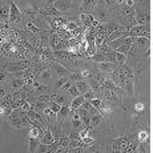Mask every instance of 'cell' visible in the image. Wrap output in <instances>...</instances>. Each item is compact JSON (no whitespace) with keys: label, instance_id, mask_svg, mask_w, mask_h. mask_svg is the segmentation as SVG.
Masks as SVG:
<instances>
[{"label":"cell","instance_id":"6da1fadb","mask_svg":"<svg viewBox=\"0 0 153 153\" xmlns=\"http://www.w3.org/2000/svg\"><path fill=\"white\" fill-rule=\"evenodd\" d=\"M91 13H92L93 17H95L96 20H99L101 24H105V23L109 22L112 17H113L112 10L108 7V5H105L104 3H97L96 7L91 11Z\"/></svg>","mask_w":153,"mask_h":153},{"label":"cell","instance_id":"7a4b0ae2","mask_svg":"<svg viewBox=\"0 0 153 153\" xmlns=\"http://www.w3.org/2000/svg\"><path fill=\"white\" fill-rule=\"evenodd\" d=\"M134 20L137 24L149 25L151 13H149L148 8H134Z\"/></svg>","mask_w":153,"mask_h":153},{"label":"cell","instance_id":"3957f363","mask_svg":"<svg viewBox=\"0 0 153 153\" xmlns=\"http://www.w3.org/2000/svg\"><path fill=\"white\" fill-rule=\"evenodd\" d=\"M32 67V64L29 63L28 60L25 59H22L20 61H16V63H11L8 65H5V69L8 72H12V73H17V72H23V71H27Z\"/></svg>","mask_w":153,"mask_h":153},{"label":"cell","instance_id":"277c9868","mask_svg":"<svg viewBox=\"0 0 153 153\" xmlns=\"http://www.w3.org/2000/svg\"><path fill=\"white\" fill-rule=\"evenodd\" d=\"M10 1V0H8ZM23 13L20 11V8L15 4L13 1H10V24L11 25H17L22 22Z\"/></svg>","mask_w":153,"mask_h":153},{"label":"cell","instance_id":"5b68a950","mask_svg":"<svg viewBox=\"0 0 153 153\" xmlns=\"http://www.w3.org/2000/svg\"><path fill=\"white\" fill-rule=\"evenodd\" d=\"M100 93H101V96H102V100H105V101H108V102H116V104L119 102V104L121 105V97L123 96L120 95V93H117L116 91L107 89V88H101Z\"/></svg>","mask_w":153,"mask_h":153},{"label":"cell","instance_id":"8992f818","mask_svg":"<svg viewBox=\"0 0 153 153\" xmlns=\"http://www.w3.org/2000/svg\"><path fill=\"white\" fill-rule=\"evenodd\" d=\"M69 114H71V108H69V105H68V104L61 105L60 111L56 113V124L60 125V126H63L64 123L67 121V119L69 117Z\"/></svg>","mask_w":153,"mask_h":153},{"label":"cell","instance_id":"52a82bcc","mask_svg":"<svg viewBox=\"0 0 153 153\" xmlns=\"http://www.w3.org/2000/svg\"><path fill=\"white\" fill-rule=\"evenodd\" d=\"M51 69H52V73L56 76V79L59 77H64V76H68L71 71L64 67L63 64L57 63V61H51Z\"/></svg>","mask_w":153,"mask_h":153},{"label":"cell","instance_id":"ba28073f","mask_svg":"<svg viewBox=\"0 0 153 153\" xmlns=\"http://www.w3.org/2000/svg\"><path fill=\"white\" fill-rule=\"evenodd\" d=\"M92 64L96 71H100V72L104 73H112L119 65L117 63H111V61H101V63H92Z\"/></svg>","mask_w":153,"mask_h":153},{"label":"cell","instance_id":"9c48e42d","mask_svg":"<svg viewBox=\"0 0 153 153\" xmlns=\"http://www.w3.org/2000/svg\"><path fill=\"white\" fill-rule=\"evenodd\" d=\"M53 7L59 12H61V15H68L72 10V0H55Z\"/></svg>","mask_w":153,"mask_h":153},{"label":"cell","instance_id":"30bf717a","mask_svg":"<svg viewBox=\"0 0 153 153\" xmlns=\"http://www.w3.org/2000/svg\"><path fill=\"white\" fill-rule=\"evenodd\" d=\"M128 143H129V137H126V136L117 137V139L113 140V143H112V151L113 152H125L126 146H128Z\"/></svg>","mask_w":153,"mask_h":153},{"label":"cell","instance_id":"8fae6325","mask_svg":"<svg viewBox=\"0 0 153 153\" xmlns=\"http://www.w3.org/2000/svg\"><path fill=\"white\" fill-rule=\"evenodd\" d=\"M36 79H37V80H39L42 84H45V85L51 84L52 80H53V73H52V69L49 68V67H47V68L44 69Z\"/></svg>","mask_w":153,"mask_h":153},{"label":"cell","instance_id":"7c38bea8","mask_svg":"<svg viewBox=\"0 0 153 153\" xmlns=\"http://www.w3.org/2000/svg\"><path fill=\"white\" fill-rule=\"evenodd\" d=\"M0 23L10 24V3L0 4Z\"/></svg>","mask_w":153,"mask_h":153},{"label":"cell","instance_id":"4fadbf2b","mask_svg":"<svg viewBox=\"0 0 153 153\" xmlns=\"http://www.w3.org/2000/svg\"><path fill=\"white\" fill-rule=\"evenodd\" d=\"M93 15L91 12H81L79 13V25L80 27H89L93 22Z\"/></svg>","mask_w":153,"mask_h":153},{"label":"cell","instance_id":"5bb4252c","mask_svg":"<svg viewBox=\"0 0 153 153\" xmlns=\"http://www.w3.org/2000/svg\"><path fill=\"white\" fill-rule=\"evenodd\" d=\"M97 111H99V113L101 114L102 117H109L112 114V112H113V107H112L108 101L102 100L101 104H100V107L97 108Z\"/></svg>","mask_w":153,"mask_h":153},{"label":"cell","instance_id":"9a60e30c","mask_svg":"<svg viewBox=\"0 0 153 153\" xmlns=\"http://www.w3.org/2000/svg\"><path fill=\"white\" fill-rule=\"evenodd\" d=\"M133 44L139 47L141 51H145L148 47H151V39L143 37V36H136V37H133Z\"/></svg>","mask_w":153,"mask_h":153},{"label":"cell","instance_id":"2e32d148","mask_svg":"<svg viewBox=\"0 0 153 153\" xmlns=\"http://www.w3.org/2000/svg\"><path fill=\"white\" fill-rule=\"evenodd\" d=\"M97 4V0H81V4L79 7V11L81 12H91Z\"/></svg>","mask_w":153,"mask_h":153},{"label":"cell","instance_id":"e0dca14e","mask_svg":"<svg viewBox=\"0 0 153 153\" xmlns=\"http://www.w3.org/2000/svg\"><path fill=\"white\" fill-rule=\"evenodd\" d=\"M132 43H133V37H124V40H123L121 45H120L119 48L116 49V51L120 52V53L128 55L129 49H131V47H132Z\"/></svg>","mask_w":153,"mask_h":153},{"label":"cell","instance_id":"ac0fdd59","mask_svg":"<svg viewBox=\"0 0 153 153\" xmlns=\"http://www.w3.org/2000/svg\"><path fill=\"white\" fill-rule=\"evenodd\" d=\"M8 123H10L11 128L16 129V131H22L23 129V124H22V119L16 114H10L8 116Z\"/></svg>","mask_w":153,"mask_h":153},{"label":"cell","instance_id":"d6986e66","mask_svg":"<svg viewBox=\"0 0 153 153\" xmlns=\"http://www.w3.org/2000/svg\"><path fill=\"white\" fill-rule=\"evenodd\" d=\"M24 85H25L24 79L23 77H15V79L11 80V83H10V89L11 91H19V89H22Z\"/></svg>","mask_w":153,"mask_h":153},{"label":"cell","instance_id":"ffe728a7","mask_svg":"<svg viewBox=\"0 0 153 153\" xmlns=\"http://www.w3.org/2000/svg\"><path fill=\"white\" fill-rule=\"evenodd\" d=\"M85 101V99H84V96L83 95H79V96H76V97H73V100L69 102V108H71V111H76V109H79V108L81 107V104Z\"/></svg>","mask_w":153,"mask_h":153},{"label":"cell","instance_id":"44dd1931","mask_svg":"<svg viewBox=\"0 0 153 153\" xmlns=\"http://www.w3.org/2000/svg\"><path fill=\"white\" fill-rule=\"evenodd\" d=\"M45 131L36 128V126H29V132H28V139H40L44 134Z\"/></svg>","mask_w":153,"mask_h":153},{"label":"cell","instance_id":"7402d4cb","mask_svg":"<svg viewBox=\"0 0 153 153\" xmlns=\"http://www.w3.org/2000/svg\"><path fill=\"white\" fill-rule=\"evenodd\" d=\"M136 139L140 144H146L149 141V132L146 129H141V131L137 132Z\"/></svg>","mask_w":153,"mask_h":153},{"label":"cell","instance_id":"603a6c76","mask_svg":"<svg viewBox=\"0 0 153 153\" xmlns=\"http://www.w3.org/2000/svg\"><path fill=\"white\" fill-rule=\"evenodd\" d=\"M52 101L57 102V104H60V105H64V104L69 105V101H68V99H67V96L61 95V93H53V95H52Z\"/></svg>","mask_w":153,"mask_h":153},{"label":"cell","instance_id":"cb8c5ba5","mask_svg":"<svg viewBox=\"0 0 153 153\" xmlns=\"http://www.w3.org/2000/svg\"><path fill=\"white\" fill-rule=\"evenodd\" d=\"M80 108H83V109H85L88 112V113L92 116V114H96V113H99V111H97V108H95L92 104L89 102V100H85V101L81 104V107Z\"/></svg>","mask_w":153,"mask_h":153},{"label":"cell","instance_id":"d4e9b609","mask_svg":"<svg viewBox=\"0 0 153 153\" xmlns=\"http://www.w3.org/2000/svg\"><path fill=\"white\" fill-rule=\"evenodd\" d=\"M75 85L77 87L80 95H83L84 92H87L88 89H91V87H89V84H88L87 80H79V81H76V83H75Z\"/></svg>","mask_w":153,"mask_h":153},{"label":"cell","instance_id":"484cf974","mask_svg":"<svg viewBox=\"0 0 153 153\" xmlns=\"http://www.w3.org/2000/svg\"><path fill=\"white\" fill-rule=\"evenodd\" d=\"M40 143H43V144H52L53 143V136H52V133H51V131L49 129H47L45 132H44V134L42 137H40Z\"/></svg>","mask_w":153,"mask_h":153},{"label":"cell","instance_id":"4316f807","mask_svg":"<svg viewBox=\"0 0 153 153\" xmlns=\"http://www.w3.org/2000/svg\"><path fill=\"white\" fill-rule=\"evenodd\" d=\"M25 28H27V31L32 32V33H40V32L45 31V29H42L40 27H37V25L35 24V23H32V22H27V23H25Z\"/></svg>","mask_w":153,"mask_h":153},{"label":"cell","instance_id":"83f0119b","mask_svg":"<svg viewBox=\"0 0 153 153\" xmlns=\"http://www.w3.org/2000/svg\"><path fill=\"white\" fill-rule=\"evenodd\" d=\"M79 72H80L83 80H88V79L93 77V75H95V71L91 68H81V69H79Z\"/></svg>","mask_w":153,"mask_h":153},{"label":"cell","instance_id":"f1b7e54d","mask_svg":"<svg viewBox=\"0 0 153 153\" xmlns=\"http://www.w3.org/2000/svg\"><path fill=\"white\" fill-rule=\"evenodd\" d=\"M102 121V116L100 113H96V114H92L91 116V128H96L101 124Z\"/></svg>","mask_w":153,"mask_h":153},{"label":"cell","instance_id":"f546056e","mask_svg":"<svg viewBox=\"0 0 153 153\" xmlns=\"http://www.w3.org/2000/svg\"><path fill=\"white\" fill-rule=\"evenodd\" d=\"M71 126H72V129H76V131H81V129L87 128L80 119H72V121H71Z\"/></svg>","mask_w":153,"mask_h":153},{"label":"cell","instance_id":"4dcf8cb0","mask_svg":"<svg viewBox=\"0 0 153 153\" xmlns=\"http://www.w3.org/2000/svg\"><path fill=\"white\" fill-rule=\"evenodd\" d=\"M114 57H116V63L119 64H125L126 61H128V57H126V55L124 53H120V52H117V51H114Z\"/></svg>","mask_w":153,"mask_h":153},{"label":"cell","instance_id":"1f68e13d","mask_svg":"<svg viewBox=\"0 0 153 153\" xmlns=\"http://www.w3.org/2000/svg\"><path fill=\"white\" fill-rule=\"evenodd\" d=\"M36 152H39V153H47V152H49V153H51V144L39 143V145H37V148H36Z\"/></svg>","mask_w":153,"mask_h":153},{"label":"cell","instance_id":"d6a6232c","mask_svg":"<svg viewBox=\"0 0 153 153\" xmlns=\"http://www.w3.org/2000/svg\"><path fill=\"white\" fill-rule=\"evenodd\" d=\"M123 40H124V37H120V39H116V40H112V42H108L107 44L109 45L111 49H113V51H116L117 48H119L120 45H121Z\"/></svg>","mask_w":153,"mask_h":153},{"label":"cell","instance_id":"836d02e7","mask_svg":"<svg viewBox=\"0 0 153 153\" xmlns=\"http://www.w3.org/2000/svg\"><path fill=\"white\" fill-rule=\"evenodd\" d=\"M123 3H124V0H104V4L108 5L111 10H113L114 7H117V5L123 4Z\"/></svg>","mask_w":153,"mask_h":153},{"label":"cell","instance_id":"e575fe53","mask_svg":"<svg viewBox=\"0 0 153 153\" xmlns=\"http://www.w3.org/2000/svg\"><path fill=\"white\" fill-rule=\"evenodd\" d=\"M40 140L39 139H29V144H28V151L29 152H36V148L39 145Z\"/></svg>","mask_w":153,"mask_h":153},{"label":"cell","instance_id":"d590c367","mask_svg":"<svg viewBox=\"0 0 153 153\" xmlns=\"http://www.w3.org/2000/svg\"><path fill=\"white\" fill-rule=\"evenodd\" d=\"M105 39H107V35H104V33H96V36H95V45L97 47V45H100V44L105 43Z\"/></svg>","mask_w":153,"mask_h":153},{"label":"cell","instance_id":"8d00e7d4","mask_svg":"<svg viewBox=\"0 0 153 153\" xmlns=\"http://www.w3.org/2000/svg\"><path fill=\"white\" fill-rule=\"evenodd\" d=\"M67 80H68V76H64V77H59V79H56V80H55V88H56V89H60L61 85L65 83Z\"/></svg>","mask_w":153,"mask_h":153},{"label":"cell","instance_id":"74e56055","mask_svg":"<svg viewBox=\"0 0 153 153\" xmlns=\"http://www.w3.org/2000/svg\"><path fill=\"white\" fill-rule=\"evenodd\" d=\"M67 136L69 137V140H80L79 131H76V129H72V131H69L68 133H67Z\"/></svg>","mask_w":153,"mask_h":153},{"label":"cell","instance_id":"f35d334b","mask_svg":"<svg viewBox=\"0 0 153 153\" xmlns=\"http://www.w3.org/2000/svg\"><path fill=\"white\" fill-rule=\"evenodd\" d=\"M83 96H84V99H85V100H92V99L97 97L96 92H95V91H92V89H88L87 92H84V93H83Z\"/></svg>","mask_w":153,"mask_h":153},{"label":"cell","instance_id":"ab89813d","mask_svg":"<svg viewBox=\"0 0 153 153\" xmlns=\"http://www.w3.org/2000/svg\"><path fill=\"white\" fill-rule=\"evenodd\" d=\"M20 119H22L23 128H29V126H31V119H29L28 114H24V116H22Z\"/></svg>","mask_w":153,"mask_h":153},{"label":"cell","instance_id":"60d3db41","mask_svg":"<svg viewBox=\"0 0 153 153\" xmlns=\"http://www.w3.org/2000/svg\"><path fill=\"white\" fill-rule=\"evenodd\" d=\"M68 92H69V95L72 96V97H76V96L80 95V92H79V89H77V87L75 85V83L71 85V88L68 89Z\"/></svg>","mask_w":153,"mask_h":153},{"label":"cell","instance_id":"b9f144b4","mask_svg":"<svg viewBox=\"0 0 153 153\" xmlns=\"http://www.w3.org/2000/svg\"><path fill=\"white\" fill-rule=\"evenodd\" d=\"M48 107L52 109V112H55V113H57V112L60 111L61 105H60V104H57V102H55V101H49V102H48Z\"/></svg>","mask_w":153,"mask_h":153},{"label":"cell","instance_id":"7bdbcfd3","mask_svg":"<svg viewBox=\"0 0 153 153\" xmlns=\"http://www.w3.org/2000/svg\"><path fill=\"white\" fill-rule=\"evenodd\" d=\"M83 143L85 144V149H87V146L88 145H91V144H93L96 141V139H93V137H91V136H85V137H83Z\"/></svg>","mask_w":153,"mask_h":153},{"label":"cell","instance_id":"ee69618b","mask_svg":"<svg viewBox=\"0 0 153 153\" xmlns=\"http://www.w3.org/2000/svg\"><path fill=\"white\" fill-rule=\"evenodd\" d=\"M72 84H73V81H71L69 79H68V80H67L65 83H64L63 85H61V88H60V92H65V91H68Z\"/></svg>","mask_w":153,"mask_h":153},{"label":"cell","instance_id":"f6af8a7d","mask_svg":"<svg viewBox=\"0 0 153 153\" xmlns=\"http://www.w3.org/2000/svg\"><path fill=\"white\" fill-rule=\"evenodd\" d=\"M101 101H102V99H99V97H95V99L89 100V102H91V104H92L95 108H99L100 104H101Z\"/></svg>","mask_w":153,"mask_h":153},{"label":"cell","instance_id":"bcb514c9","mask_svg":"<svg viewBox=\"0 0 153 153\" xmlns=\"http://www.w3.org/2000/svg\"><path fill=\"white\" fill-rule=\"evenodd\" d=\"M5 81H7V73L0 72V87H3L5 84Z\"/></svg>","mask_w":153,"mask_h":153},{"label":"cell","instance_id":"7dc6e473","mask_svg":"<svg viewBox=\"0 0 153 153\" xmlns=\"http://www.w3.org/2000/svg\"><path fill=\"white\" fill-rule=\"evenodd\" d=\"M134 111H136L137 113H139V112H143L144 111V104L143 102H136V104H134Z\"/></svg>","mask_w":153,"mask_h":153},{"label":"cell","instance_id":"c3c4849f","mask_svg":"<svg viewBox=\"0 0 153 153\" xmlns=\"http://www.w3.org/2000/svg\"><path fill=\"white\" fill-rule=\"evenodd\" d=\"M5 93H7V91H5L4 87H0V100H1L3 97L5 96Z\"/></svg>","mask_w":153,"mask_h":153},{"label":"cell","instance_id":"681fc988","mask_svg":"<svg viewBox=\"0 0 153 153\" xmlns=\"http://www.w3.org/2000/svg\"><path fill=\"white\" fill-rule=\"evenodd\" d=\"M97 3H104V0H97Z\"/></svg>","mask_w":153,"mask_h":153},{"label":"cell","instance_id":"f907efd6","mask_svg":"<svg viewBox=\"0 0 153 153\" xmlns=\"http://www.w3.org/2000/svg\"><path fill=\"white\" fill-rule=\"evenodd\" d=\"M1 24H3V23H0V27H1Z\"/></svg>","mask_w":153,"mask_h":153},{"label":"cell","instance_id":"816d5d0a","mask_svg":"<svg viewBox=\"0 0 153 153\" xmlns=\"http://www.w3.org/2000/svg\"><path fill=\"white\" fill-rule=\"evenodd\" d=\"M10 1H13V0H10Z\"/></svg>","mask_w":153,"mask_h":153},{"label":"cell","instance_id":"f5cc1de1","mask_svg":"<svg viewBox=\"0 0 153 153\" xmlns=\"http://www.w3.org/2000/svg\"><path fill=\"white\" fill-rule=\"evenodd\" d=\"M0 3H1V0H0Z\"/></svg>","mask_w":153,"mask_h":153}]
</instances>
